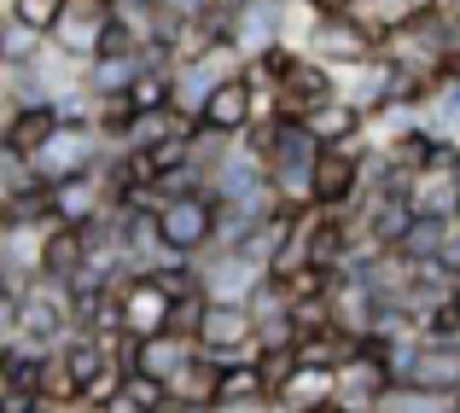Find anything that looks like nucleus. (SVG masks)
<instances>
[{"mask_svg":"<svg viewBox=\"0 0 460 413\" xmlns=\"http://www.w3.org/2000/svg\"><path fill=\"white\" fill-rule=\"evenodd\" d=\"M157 245L175 262H199L216 250V198L210 192H187V198H169L157 210Z\"/></svg>","mask_w":460,"mask_h":413,"instance_id":"nucleus-1","label":"nucleus"},{"mask_svg":"<svg viewBox=\"0 0 460 413\" xmlns=\"http://www.w3.org/2000/svg\"><path fill=\"white\" fill-rule=\"evenodd\" d=\"M379 41H385V30H367V23H356L349 12H326V18H314V30L304 35V53L338 76V70L373 65V58H379Z\"/></svg>","mask_w":460,"mask_h":413,"instance_id":"nucleus-2","label":"nucleus"},{"mask_svg":"<svg viewBox=\"0 0 460 413\" xmlns=\"http://www.w3.org/2000/svg\"><path fill=\"white\" fill-rule=\"evenodd\" d=\"M367 157H373V140L367 135H361L356 145H338V152L314 157L309 210H356L361 192H367Z\"/></svg>","mask_w":460,"mask_h":413,"instance_id":"nucleus-3","label":"nucleus"},{"mask_svg":"<svg viewBox=\"0 0 460 413\" xmlns=\"http://www.w3.org/2000/svg\"><path fill=\"white\" fill-rule=\"evenodd\" d=\"M76 332V303H70L65 286L53 279H30L18 297V338L35 349H58L65 338Z\"/></svg>","mask_w":460,"mask_h":413,"instance_id":"nucleus-4","label":"nucleus"},{"mask_svg":"<svg viewBox=\"0 0 460 413\" xmlns=\"http://www.w3.org/2000/svg\"><path fill=\"white\" fill-rule=\"evenodd\" d=\"M396 391L426 396V402H455L460 396V349H438V344H414L396 361Z\"/></svg>","mask_w":460,"mask_h":413,"instance_id":"nucleus-5","label":"nucleus"},{"mask_svg":"<svg viewBox=\"0 0 460 413\" xmlns=\"http://www.w3.org/2000/svg\"><path fill=\"white\" fill-rule=\"evenodd\" d=\"M100 157H105V140L93 135V128H58V135L30 157V169H35V180H41V187H58V180L93 175V169H100Z\"/></svg>","mask_w":460,"mask_h":413,"instance_id":"nucleus-6","label":"nucleus"},{"mask_svg":"<svg viewBox=\"0 0 460 413\" xmlns=\"http://www.w3.org/2000/svg\"><path fill=\"white\" fill-rule=\"evenodd\" d=\"M326 321H332L344 338H356V344H367V338L379 332L385 303L373 297V286H367V274H361V268H344V274L332 279V291H326Z\"/></svg>","mask_w":460,"mask_h":413,"instance_id":"nucleus-7","label":"nucleus"},{"mask_svg":"<svg viewBox=\"0 0 460 413\" xmlns=\"http://www.w3.org/2000/svg\"><path fill=\"white\" fill-rule=\"evenodd\" d=\"M105 23H111V0H65L47 47L65 53L70 65H93V58H100V41H105Z\"/></svg>","mask_w":460,"mask_h":413,"instance_id":"nucleus-8","label":"nucleus"},{"mask_svg":"<svg viewBox=\"0 0 460 413\" xmlns=\"http://www.w3.org/2000/svg\"><path fill=\"white\" fill-rule=\"evenodd\" d=\"M338 100V76L326 65H314L309 53H297L292 65H286L280 88H274V117H292V123H304L309 111H321V105Z\"/></svg>","mask_w":460,"mask_h":413,"instance_id":"nucleus-9","label":"nucleus"},{"mask_svg":"<svg viewBox=\"0 0 460 413\" xmlns=\"http://www.w3.org/2000/svg\"><path fill=\"white\" fill-rule=\"evenodd\" d=\"M169 291L157 286L152 274H128L123 286H117V314H123V338H135V344H152V338L169 332Z\"/></svg>","mask_w":460,"mask_h":413,"instance_id":"nucleus-10","label":"nucleus"},{"mask_svg":"<svg viewBox=\"0 0 460 413\" xmlns=\"http://www.w3.org/2000/svg\"><path fill=\"white\" fill-rule=\"evenodd\" d=\"M391 391H396L391 367L373 361V356H361V349L332 373V408H344V413H385Z\"/></svg>","mask_w":460,"mask_h":413,"instance_id":"nucleus-11","label":"nucleus"},{"mask_svg":"<svg viewBox=\"0 0 460 413\" xmlns=\"http://www.w3.org/2000/svg\"><path fill=\"white\" fill-rule=\"evenodd\" d=\"M257 117H274V111H262V105H257V93L245 88V76H227L222 88L204 100L199 128H204V135H216V140H227V145H239V140H245V128L257 123Z\"/></svg>","mask_w":460,"mask_h":413,"instance_id":"nucleus-12","label":"nucleus"},{"mask_svg":"<svg viewBox=\"0 0 460 413\" xmlns=\"http://www.w3.org/2000/svg\"><path fill=\"white\" fill-rule=\"evenodd\" d=\"M227 47L239 53V65H251V58L286 47V6H280V0H251L245 12H234V23H227Z\"/></svg>","mask_w":460,"mask_h":413,"instance_id":"nucleus-13","label":"nucleus"},{"mask_svg":"<svg viewBox=\"0 0 460 413\" xmlns=\"http://www.w3.org/2000/svg\"><path fill=\"white\" fill-rule=\"evenodd\" d=\"M408 210H414V222H438V227H455L460 215V180L455 169H426V175H414L402 187Z\"/></svg>","mask_w":460,"mask_h":413,"instance_id":"nucleus-14","label":"nucleus"},{"mask_svg":"<svg viewBox=\"0 0 460 413\" xmlns=\"http://www.w3.org/2000/svg\"><path fill=\"white\" fill-rule=\"evenodd\" d=\"M53 192V222L58 227H100L111 215V198H105L100 175H76V180H58Z\"/></svg>","mask_w":460,"mask_h":413,"instance_id":"nucleus-15","label":"nucleus"},{"mask_svg":"<svg viewBox=\"0 0 460 413\" xmlns=\"http://www.w3.org/2000/svg\"><path fill=\"white\" fill-rule=\"evenodd\" d=\"M82 268H88V233H82V227H47L41 233V257H35V279L70 286Z\"/></svg>","mask_w":460,"mask_h":413,"instance_id":"nucleus-16","label":"nucleus"},{"mask_svg":"<svg viewBox=\"0 0 460 413\" xmlns=\"http://www.w3.org/2000/svg\"><path fill=\"white\" fill-rule=\"evenodd\" d=\"M304 135L321 145V152H338V145H356L361 135H367V117H361L356 105L338 93L332 105H321V111H309V117H304Z\"/></svg>","mask_w":460,"mask_h":413,"instance_id":"nucleus-17","label":"nucleus"},{"mask_svg":"<svg viewBox=\"0 0 460 413\" xmlns=\"http://www.w3.org/2000/svg\"><path fill=\"white\" fill-rule=\"evenodd\" d=\"M326 402H332V373H326V367H304V361H297L292 379L274 391V408H280V413H314Z\"/></svg>","mask_w":460,"mask_h":413,"instance_id":"nucleus-18","label":"nucleus"},{"mask_svg":"<svg viewBox=\"0 0 460 413\" xmlns=\"http://www.w3.org/2000/svg\"><path fill=\"white\" fill-rule=\"evenodd\" d=\"M216 379H222V361L210 356H192L187 367L169 379V402H187V408H216Z\"/></svg>","mask_w":460,"mask_h":413,"instance_id":"nucleus-19","label":"nucleus"},{"mask_svg":"<svg viewBox=\"0 0 460 413\" xmlns=\"http://www.w3.org/2000/svg\"><path fill=\"white\" fill-rule=\"evenodd\" d=\"M269 279L280 286V297L297 309V303H326V291H332V279H338V274H326V268H309V262H297V268H274Z\"/></svg>","mask_w":460,"mask_h":413,"instance_id":"nucleus-20","label":"nucleus"},{"mask_svg":"<svg viewBox=\"0 0 460 413\" xmlns=\"http://www.w3.org/2000/svg\"><path fill=\"white\" fill-rule=\"evenodd\" d=\"M257 396H269V384H262V367H251V361H222L216 402H257Z\"/></svg>","mask_w":460,"mask_h":413,"instance_id":"nucleus-21","label":"nucleus"},{"mask_svg":"<svg viewBox=\"0 0 460 413\" xmlns=\"http://www.w3.org/2000/svg\"><path fill=\"white\" fill-rule=\"evenodd\" d=\"M58 12H65V0H6V18L18 23V30H30V35H53V23H58Z\"/></svg>","mask_w":460,"mask_h":413,"instance_id":"nucleus-22","label":"nucleus"},{"mask_svg":"<svg viewBox=\"0 0 460 413\" xmlns=\"http://www.w3.org/2000/svg\"><path fill=\"white\" fill-rule=\"evenodd\" d=\"M123 396H128V402H135L140 413H157V408H169V384L146 379V373H123Z\"/></svg>","mask_w":460,"mask_h":413,"instance_id":"nucleus-23","label":"nucleus"},{"mask_svg":"<svg viewBox=\"0 0 460 413\" xmlns=\"http://www.w3.org/2000/svg\"><path fill=\"white\" fill-rule=\"evenodd\" d=\"M431 262H438L449 279H460V222L443 227V245H438V257H431Z\"/></svg>","mask_w":460,"mask_h":413,"instance_id":"nucleus-24","label":"nucleus"},{"mask_svg":"<svg viewBox=\"0 0 460 413\" xmlns=\"http://www.w3.org/2000/svg\"><path fill=\"white\" fill-rule=\"evenodd\" d=\"M210 413H280V408H274V396H257V402H216Z\"/></svg>","mask_w":460,"mask_h":413,"instance_id":"nucleus-25","label":"nucleus"},{"mask_svg":"<svg viewBox=\"0 0 460 413\" xmlns=\"http://www.w3.org/2000/svg\"><path fill=\"white\" fill-rule=\"evenodd\" d=\"M286 6H309V12H321V18H326V12H344L349 0H286Z\"/></svg>","mask_w":460,"mask_h":413,"instance_id":"nucleus-26","label":"nucleus"},{"mask_svg":"<svg viewBox=\"0 0 460 413\" xmlns=\"http://www.w3.org/2000/svg\"><path fill=\"white\" fill-rule=\"evenodd\" d=\"M449 47H460V18H455V23H449Z\"/></svg>","mask_w":460,"mask_h":413,"instance_id":"nucleus-27","label":"nucleus"},{"mask_svg":"<svg viewBox=\"0 0 460 413\" xmlns=\"http://www.w3.org/2000/svg\"><path fill=\"white\" fill-rule=\"evenodd\" d=\"M0 396H6V361H0Z\"/></svg>","mask_w":460,"mask_h":413,"instance_id":"nucleus-28","label":"nucleus"},{"mask_svg":"<svg viewBox=\"0 0 460 413\" xmlns=\"http://www.w3.org/2000/svg\"><path fill=\"white\" fill-rule=\"evenodd\" d=\"M314 413H344V408H332V402H326V408H314Z\"/></svg>","mask_w":460,"mask_h":413,"instance_id":"nucleus-29","label":"nucleus"},{"mask_svg":"<svg viewBox=\"0 0 460 413\" xmlns=\"http://www.w3.org/2000/svg\"><path fill=\"white\" fill-rule=\"evenodd\" d=\"M443 413H460V402H443Z\"/></svg>","mask_w":460,"mask_h":413,"instance_id":"nucleus-30","label":"nucleus"},{"mask_svg":"<svg viewBox=\"0 0 460 413\" xmlns=\"http://www.w3.org/2000/svg\"><path fill=\"white\" fill-rule=\"evenodd\" d=\"M0 105H6V76H0Z\"/></svg>","mask_w":460,"mask_h":413,"instance_id":"nucleus-31","label":"nucleus"},{"mask_svg":"<svg viewBox=\"0 0 460 413\" xmlns=\"http://www.w3.org/2000/svg\"><path fill=\"white\" fill-rule=\"evenodd\" d=\"M455 309H460V286H455Z\"/></svg>","mask_w":460,"mask_h":413,"instance_id":"nucleus-32","label":"nucleus"},{"mask_svg":"<svg viewBox=\"0 0 460 413\" xmlns=\"http://www.w3.org/2000/svg\"><path fill=\"white\" fill-rule=\"evenodd\" d=\"M0 30H6V12H0Z\"/></svg>","mask_w":460,"mask_h":413,"instance_id":"nucleus-33","label":"nucleus"},{"mask_svg":"<svg viewBox=\"0 0 460 413\" xmlns=\"http://www.w3.org/2000/svg\"><path fill=\"white\" fill-rule=\"evenodd\" d=\"M455 402H460V396H455Z\"/></svg>","mask_w":460,"mask_h":413,"instance_id":"nucleus-34","label":"nucleus"}]
</instances>
